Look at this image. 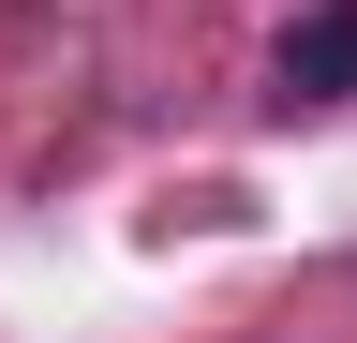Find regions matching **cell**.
<instances>
[{
  "mask_svg": "<svg viewBox=\"0 0 357 343\" xmlns=\"http://www.w3.org/2000/svg\"><path fill=\"white\" fill-rule=\"evenodd\" d=\"M268 105H357V0H312L268 60Z\"/></svg>",
  "mask_w": 357,
  "mask_h": 343,
  "instance_id": "cell-1",
  "label": "cell"
}]
</instances>
